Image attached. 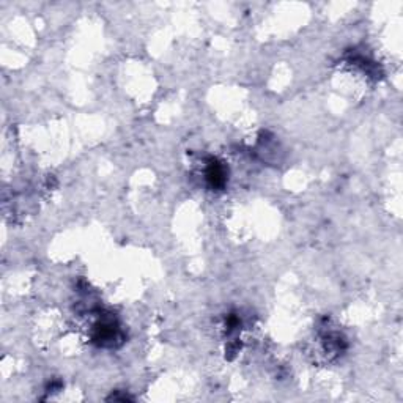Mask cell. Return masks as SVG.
Here are the masks:
<instances>
[{
	"label": "cell",
	"instance_id": "obj_1",
	"mask_svg": "<svg viewBox=\"0 0 403 403\" xmlns=\"http://www.w3.org/2000/svg\"><path fill=\"white\" fill-rule=\"evenodd\" d=\"M208 180H209V183H211V186H214V188H219V186H222V184H224V181H225V173H224V169H222L219 164L213 163V166L208 169Z\"/></svg>",
	"mask_w": 403,
	"mask_h": 403
}]
</instances>
